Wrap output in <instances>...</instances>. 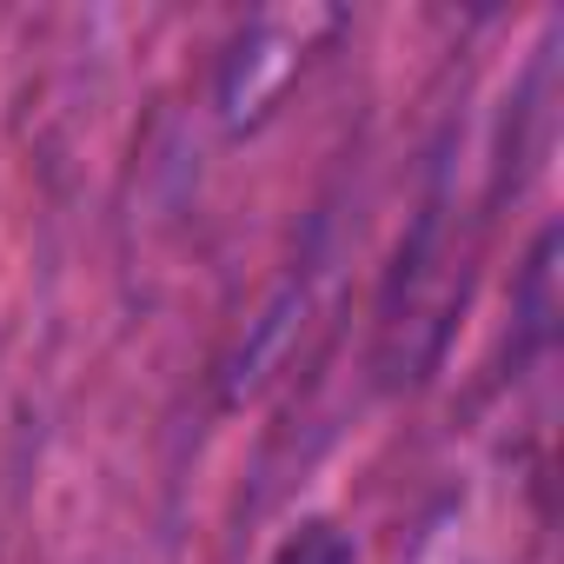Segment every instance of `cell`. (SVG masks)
Here are the masks:
<instances>
[{"mask_svg": "<svg viewBox=\"0 0 564 564\" xmlns=\"http://www.w3.org/2000/svg\"><path fill=\"white\" fill-rule=\"evenodd\" d=\"M265 564H359V544L346 524L333 518H306L300 531H286V544H279Z\"/></svg>", "mask_w": 564, "mask_h": 564, "instance_id": "1", "label": "cell"}]
</instances>
